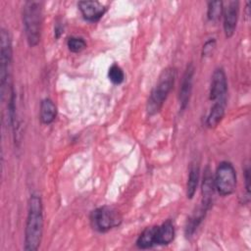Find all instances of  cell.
I'll use <instances>...</instances> for the list:
<instances>
[{"mask_svg": "<svg viewBox=\"0 0 251 251\" xmlns=\"http://www.w3.org/2000/svg\"><path fill=\"white\" fill-rule=\"evenodd\" d=\"M90 222L94 229L99 232H106L122 223V216L116 209L103 206L91 213Z\"/></svg>", "mask_w": 251, "mask_h": 251, "instance_id": "obj_6", "label": "cell"}, {"mask_svg": "<svg viewBox=\"0 0 251 251\" xmlns=\"http://www.w3.org/2000/svg\"><path fill=\"white\" fill-rule=\"evenodd\" d=\"M225 105L226 102H215L207 117L206 125L208 127H215L221 123L225 115Z\"/></svg>", "mask_w": 251, "mask_h": 251, "instance_id": "obj_15", "label": "cell"}, {"mask_svg": "<svg viewBox=\"0 0 251 251\" xmlns=\"http://www.w3.org/2000/svg\"><path fill=\"white\" fill-rule=\"evenodd\" d=\"M23 24L26 41L34 47L40 41L42 23V3L38 1H26L23 6Z\"/></svg>", "mask_w": 251, "mask_h": 251, "instance_id": "obj_3", "label": "cell"}, {"mask_svg": "<svg viewBox=\"0 0 251 251\" xmlns=\"http://www.w3.org/2000/svg\"><path fill=\"white\" fill-rule=\"evenodd\" d=\"M175 79L176 70L174 68H166L162 71L147 101L146 111L149 116L156 115L160 112L169 93L174 87Z\"/></svg>", "mask_w": 251, "mask_h": 251, "instance_id": "obj_2", "label": "cell"}, {"mask_svg": "<svg viewBox=\"0 0 251 251\" xmlns=\"http://www.w3.org/2000/svg\"><path fill=\"white\" fill-rule=\"evenodd\" d=\"M156 227L157 226H148L140 233L136 240L138 248L147 249L156 245Z\"/></svg>", "mask_w": 251, "mask_h": 251, "instance_id": "obj_14", "label": "cell"}, {"mask_svg": "<svg viewBox=\"0 0 251 251\" xmlns=\"http://www.w3.org/2000/svg\"><path fill=\"white\" fill-rule=\"evenodd\" d=\"M67 46L70 51L74 53H78L86 47V42L83 38L77 36H72L67 41Z\"/></svg>", "mask_w": 251, "mask_h": 251, "instance_id": "obj_19", "label": "cell"}, {"mask_svg": "<svg viewBox=\"0 0 251 251\" xmlns=\"http://www.w3.org/2000/svg\"><path fill=\"white\" fill-rule=\"evenodd\" d=\"M224 3L222 1H212L208 3L207 16L210 21H218L223 14Z\"/></svg>", "mask_w": 251, "mask_h": 251, "instance_id": "obj_17", "label": "cell"}, {"mask_svg": "<svg viewBox=\"0 0 251 251\" xmlns=\"http://www.w3.org/2000/svg\"><path fill=\"white\" fill-rule=\"evenodd\" d=\"M43 231V207L39 195L31 194L28 201V210L25 229V250L38 249Z\"/></svg>", "mask_w": 251, "mask_h": 251, "instance_id": "obj_1", "label": "cell"}, {"mask_svg": "<svg viewBox=\"0 0 251 251\" xmlns=\"http://www.w3.org/2000/svg\"><path fill=\"white\" fill-rule=\"evenodd\" d=\"M245 182H246V190L249 193V191H250V171H249V168H246V170H245Z\"/></svg>", "mask_w": 251, "mask_h": 251, "instance_id": "obj_21", "label": "cell"}, {"mask_svg": "<svg viewBox=\"0 0 251 251\" xmlns=\"http://www.w3.org/2000/svg\"><path fill=\"white\" fill-rule=\"evenodd\" d=\"M214 185L222 196L233 193L236 187V172L231 163L224 161L219 164L214 177Z\"/></svg>", "mask_w": 251, "mask_h": 251, "instance_id": "obj_5", "label": "cell"}, {"mask_svg": "<svg viewBox=\"0 0 251 251\" xmlns=\"http://www.w3.org/2000/svg\"><path fill=\"white\" fill-rule=\"evenodd\" d=\"M199 181V165L194 163L189 169V175L186 184V196L187 198H193Z\"/></svg>", "mask_w": 251, "mask_h": 251, "instance_id": "obj_16", "label": "cell"}, {"mask_svg": "<svg viewBox=\"0 0 251 251\" xmlns=\"http://www.w3.org/2000/svg\"><path fill=\"white\" fill-rule=\"evenodd\" d=\"M57 115V108L54 102L49 99L45 98L41 101L40 104V120L44 125H49L53 123Z\"/></svg>", "mask_w": 251, "mask_h": 251, "instance_id": "obj_12", "label": "cell"}, {"mask_svg": "<svg viewBox=\"0 0 251 251\" xmlns=\"http://www.w3.org/2000/svg\"><path fill=\"white\" fill-rule=\"evenodd\" d=\"M108 76L109 79L114 83V84H120L124 81L125 79V73L122 70L120 66L117 64H113L108 71Z\"/></svg>", "mask_w": 251, "mask_h": 251, "instance_id": "obj_18", "label": "cell"}, {"mask_svg": "<svg viewBox=\"0 0 251 251\" xmlns=\"http://www.w3.org/2000/svg\"><path fill=\"white\" fill-rule=\"evenodd\" d=\"M175 238V227L173 223L168 220L156 227V245H167Z\"/></svg>", "mask_w": 251, "mask_h": 251, "instance_id": "obj_11", "label": "cell"}, {"mask_svg": "<svg viewBox=\"0 0 251 251\" xmlns=\"http://www.w3.org/2000/svg\"><path fill=\"white\" fill-rule=\"evenodd\" d=\"M1 50H0V85H1V95L5 92V88L10 83L11 69H12V58L13 49L12 41L9 32L2 28L1 29Z\"/></svg>", "mask_w": 251, "mask_h": 251, "instance_id": "obj_4", "label": "cell"}, {"mask_svg": "<svg viewBox=\"0 0 251 251\" xmlns=\"http://www.w3.org/2000/svg\"><path fill=\"white\" fill-rule=\"evenodd\" d=\"M214 178L212 176V173L209 168L205 170L204 177H203V184H202V195H203V202L202 204L206 205L210 208L211 201H212V195L214 192Z\"/></svg>", "mask_w": 251, "mask_h": 251, "instance_id": "obj_13", "label": "cell"}, {"mask_svg": "<svg viewBox=\"0 0 251 251\" xmlns=\"http://www.w3.org/2000/svg\"><path fill=\"white\" fill-rule=\"evenodd\" d=\"M216 47V40L214 38L209 39L208 41H206V43L203 46V50H202V54L203 56L207 57V56H211L213 54V51Z\"/></svg>", "mask_w": 251, "mask_h": 251, "instance_id": "obj_20", "label": "cell"}, {"mask_svg": "<svg viewBox=\"0 0 251 251\" xmlns=\"http://www.w3.org/2000/svg\"><path fill=\"white\" fill-rule=\"evenodd\" d=\"M193 76H194V67L192 64H189L184 72L182 76L181 85L179 88L178 94V101L180 109L183 111L188 105L191 91H192V83H193Z\"/></svg>", "mask_w": 251, "mask_h": 251, "instance_id": "obj_9", "label": "cell"}, {"mask_svg": "<svg viewBox=\"0 0 251 251\" xmlns=\"http://www.w3.org/2000/svg\"><path fill=\"white\" fill-rule=\"evenodd\" d=\"M78 9L82 17L88 22H97L104 15L106 8L98 1H79Z\"/></svg>", "mask_w": 251, "mask_h": 251, "instance_id": "obj_10", "label": "cell"}, {"mask_svg": "<svg viewBox=\"0 0 251 251\" xmlns=\"http://www.w3.org/2000/svg\"><path fill=\"white\" fill-rule=\"evenodd\" d=\"M239 13V2L228 1L226 6L223 8L224 15V30L227 38L231 37L235 31Z\"/></svg>", "mask_w": 251, "mask_h": 251, "instance_id": "obj_8", "label": "cell"}, {"mask_svg": "<svg viewBox=\"0 0 251 251\" xmlns=\"http://www.w3.org/2000/svg\"><path fill=\"white\" fill-rule=\"evenodd\" d=\"M227 91L226 76L223 69L215 70L210 87V99L214 102H226V94Z\"/></svg>", "mask_w": 251, "mask_h": 251, "instance_id": "obj_7", "label": "cell"}]
</instances>
